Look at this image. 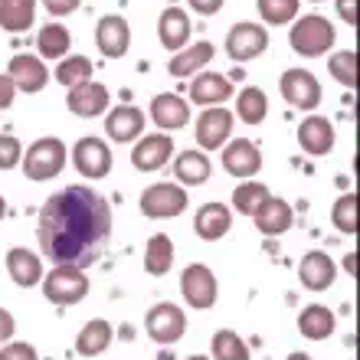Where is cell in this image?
<instances>
[{
    "label": "cell",
    "instance_id": "obj_28",
    "mask_svg": "<svg viewBox=\"0 0 360 360\" xmlns=\"http://www.w3.org/2000/svg\"><path fill=\"white\" fill-rule=\"evenodd\" d=\"M112 338H115V331H112V324L108 321H102V318L89 321L86 328L79 331V338H76L79 357L92 360V357H98V354H105L108 347H112Z\"/></svg>",
    "mask_w": 360,
    "mask_h": 360
},
{
    "label": "cell",
    "instance_id": "obj_26",
    "mask_svg": "<svg viewBox=\"0 0 360 360\" xmlns=\"http://www.w3.org/2000/svg\"><path fill=\"white\" fill-rule=\"evenodd\" d=\"M213 174V164L203 151H184L177 154V161H174V177L180 180V187H203Z\"/></svg>",
    "mask_w": 360,
    "mask_h": 360
},
{
    "label": "cell",
    "instance_id": "obj_29",
    "mask_svg": "<svg viewBox=\"0 0 360 360\" xmlns=\"http://www.w3.org/2000/svg\"><path fill=\"white\" fill-rule=\"evenodd\" d=\"M37 49H39V59H66L69 49H72V33H69L63 23H46L39 27L37 33Z\"/></svg>",
    "mask_w": 360,
    "mask_h": 360
},
{
    "label": "cell",
    "instance_id": "obj_20",
    "mask_svg": "<svg viewBox=\"0 0 360 360\" xmlns=\"http://www.w3.org/2000/svg\"><path fill=\"white\" fill-rule=\"evenodd\" d=\"M151 122L158 124V128H164V134L180 131V128H187V124H190V105L184 102L180 95H171V92L154 95Z\"/></svg>",
    "mask_w": 360,
    "mask_h": 360
},
{
    "label": "cell",
    "instance_id": "obj_30",
    "mask_svg": "<svg viewBox=\"0 0 360 360\" xmlns=\"http://www.w3.org/2000/svg\"><path fill=\"white\" fill-rule=\"evenodd\" d=\"M334 311L324 308V304H308L302 314H298V331L308 338V341H324L334 334Z\"/></svg>",
    "mask_w": 360,
    "mask_h": 360
},
{
    "label": "cell",
    "instance_id": "obj_18",
    "mask_svg": "<svg viewBox=\"0 0 360 360\" xmlns=\"http://www.w3.org/2000/svg\"><path fill=\"white\" fill-rule=\"evenodd\" d=\"M298 278L308 292H328L338 278V266H334V259L321 249H311L308 256L302 259V266H298Z\"/></svg>",
    "mask_w": 360,
    "mask_h": 360
},
{
    "label": "cell",
    "instance_id": "obj_14",
    "mask_svg": "<svg viewBox=\"0 0 360 360\" xmlns=\"http://www.w3.org/2000/svg\"><path fill=\"white\" fill-rule=\"evenodd\" d=\"M95 46L102 49V56L108 59H122L131 46V27L128 20L118 17V13H105L95 27Z\"/></svg>",
    "mask_w": 360,
    "mask_h": 360
},
{
    "label": "cell",
    "instance_id": "obj_4",
    "mask_svg": "<svg viewBox=\"0 0 360 360\" xmlns=\"http://www.w3.org/2000/svg\"><path fill=\"white\" fill-rule=\"evenodd\" d=\"M43 295L59 308L82 302L89 295V275L79 266H56L49 275H43Z\"/></svg>",
    "mask_w": 360,
    "mask_h": 360
},
{
    "label": "cell",
    "instance_id": "obj_3",
    "mask_svg": "<svg viewBox=\"0 0 360 360\" xmlns=\"http://www.w3.org/2000/svg\"><path fill=\"white\" fill-rule=\"evenodd\" d=\"M69 161V151L66 144L59 141V138H39V141H33L23 151V158H20V164H23V174H27V180H53L63 174V167H66Z\"/></svg>",
    "mask_w": 360,
    "mask_h": 360
},
{
    "label": "cell",
    "instance_id": "obj_8",
    "mask_svg": "<svg viewBox=\"0 0 360 360\" xmlns=\"http://www.w3.org/2000/svg\"><path fill=\"white\" fill-rule=\"evenodd\" d=\"M269 49V30L262 23H236V27L226 33V56L233 63H249V59H259Z\"/></svg>",
    "mask_w": 360,
    "mask_h": 360
},
{
    "label": "cell",
    "instance_id": "obj_33",
    "mask_svg": "<svg viewBox=\"0 0 360 360\" xmlns=\"http://www.w3.org/2000/svg\"><path fill=\"white\" fill-rule=\"evenodd\" d=\"M236 115L246 124H262V122H266V115H269L266 92H262V89H256V86H246L243 92H239V98H236Z\"/></svg>",
    "mask_w": 360,
    "mask_h": 360
},
{
    "label": "cell",
    "instance_id": "obj_12",
    "mask_svg": "<svg viewBox=\"0 0 360 360\" xmlns=\"http://www.w3.org/2000/svg\"><path fill=\"white\" fill-rule=\"evenodd\" d=\"M171 158H174V138L171 134H164V131L138 138V144H134V151H131L134 171H141V174L161 171Z\"/></svg>",
    "mask_w": 360,
    "mask_h": 360
},
{
    "label": "cell",
    "instance_id": "obj_41",
    "mask_svg": "<svg viewBox=\"0 0 360 360\" xmlns=\"http://www.w3.org/2000/svg\"><path fill=\"white\" fill-rule=\"evenodd\" d=\"M0 360H39L37 347L27 341H7L0 347Z\"/></svg>",
    "mask_w": 360,
    "mask_h": 360
},
{
    "label": "cell",
    "instance_id": "obj_27",
    "mask_svg": "<svg viewBox=\"0 0 360 360\" xmlns=\"http://www.w3.org/2000/svg\"><path fill=\"white\" fill-rule=\"evenodd\" d=\"M158 39L164 49H184L190 39V17L180 7H167L158 20Z\"/></svg>",
    "mask_w": 360,
    "mask_h": 360
},
{
    "label": "cell",
    "instance_id": "obj_17",
    "mask_svg": "<svg viewBox=\"0 0 360 360\" xmlns=\"http://www.w3.org/2000/svg\"><path fill=\"white\" fill-rule=\"evenodd\" d=\"M144 131V112L134 105H118L112 112H105V134L115 144H131Z\"/></svg>",
    "mask_w": 360,
    "mask_h": 360
},
{
    "label": "cell",
    "instance_id": "obj_22",
    "mask_svg": "<svg viewBox=\"0 0 360 360\" xmlns=\"http://www.w3.org/2000/svg\"><path fill=\"white\" fill-rule=\"evenodd\" d=\"M213 56H217L213 43L200 39V43H193V46H184V49H177V53H174L171 63H167V72H171L174 79L197 76L200 69H207L210 63H213Z\"/></svg>",
    "mask_w": 360,
    "mask_h": 360
},
{
    "label": "cell",
    "instance_id": "obj_37",
    "mask_svg": "<svg viewBox=\"0 0 360 360\" xmlns=\"http://www.w3.org/2000/svg\"><path fill=\"white\" fill-rule=\"evenodd\" d=\"M92 79V63H89L86 56H66V59H59V66H56V82L59 86H79V82H89Z\"/></svg>",
    "mask_w": 360,
    "mask_h": 360
},
{
    "label": "cell",
    "instance_id": "obj_13",
    "mask_svg": "<svg viewBox=\"0 0 360 360\" xmlns=\"http://www.w3.org/2000/svg\"><path fill=\"white\" fill-rule=\"evenodd\" d=\"M223 171H226L229 177L252 180L262 171V154H259V148L252 141H246V138L226 141L223 144Z\"/></svg>",
    "mask_w": 360,
    "mask_h": 360
},
{
    "label": "cell",
    "instance_id": "obj_49",
    "mask_svg": "<svg viewBox=\"0 0 360 360\" xmlns=\"http://www.w3.org/2000/svg\"><path fill=\"white\" fill-rule=\"evenodd\" d=\"M4 217H7V200L0 197V219H4Z\"/></svg>",
    "mask_w": 360,
    "mask_h": 360
},
{
    "label": "cell",
    "instance_id": "obj_43",
    "mask_svg": "<svg viewBox=\"0 0 360 360\" xmlns=\"http://www.w3.org/2000/svg\"><path fill=\"white\" fill-rule=\"evenodd\" d=\"M13 98H17V89H13L10 76L4 72V76H0V112H4V108H10V105H13Z\"/></svg>",
    "mask_w": 360,
    "mask_h": 360
},
{
    "label": "cell",
    "instance_id": "obj_50",
    "mask_svg": "<svg viewBox=\"0 0 360 360\" xmlns=\"http://www.w3.org/2000/svg\"><path fill=\"white\" fill-rule=\"evenodd\" d=\"M187 360H213V357H203V354H193V357H187Z\"/></svg>",
    "mask_w": 360,
    "mask_h": 360
},
{
    "label": "cell",
    "instance_id": "obj_38",
    "mask_svg": "<svg viewBox=\"0 0 360 360\" xmlns=\"http://www.w3.org/2000/svg\"><path fill=\"white\" fill-rule=\"evenodd\" d=\"M331 223L347 236H357V193H344L331 207Z\"/></svg>",
    "mask_w": 360,
    "mask_h": 360
},
{
    "label": "cell",
    "instance_id": "obj_1",
    "mask_svg": "<svg viewBox=\"0 0 360 360\" xmlns=\"http://www.w3.org/2000/svg\"><path fill=\"white\" fill-rule=\"evenodd\" d=\"M112 236V207L92 187L72 184L43 203L37 219L39 252L56 266L86 269Z\"/></svg>",
    "mask_w": 360,
    "mask_h": 360
},
{
    "label": "cell",
    "instance_id": "obj_32",
    "mask_svg": "<svg viewBox=\"0 0 360 360\" xmlns=\"http://www.w3.org/2000/svg\"><path fill=\"white\" fill-rule=\"evenodd\" d=\"M174 266V243L171 236H164V233H158V236L148 239V246H144V272L148 275H167Z\"/></svg>",
    "mask_w": 360,
    "mask_h": 360
},
{
    "label": "cell",
    "instance_id": "obj_46",
    "mask_svg": "<svg viewBox=\"0 0 360 360\" xmlns=\"http://www.w3.org/2000/svg\"><path fill=\"white\" fill-rule=\"evenodd\" d=\"M338 13H341L344 23L357 27V0H338Z\"/></svg>",
    "mask_w": 360,
    "mask_h": 360
},
{
    "label": "cell",
    "instance_id": "obj_21",
    "mask_svg": "<svg viewBox=\"0 0 360 360\" xmlns=\"http://www.w3.org/2000/svg\"><path fill=\"white\" fill-rule=\"evenodd\" d=\"M252 223H256V229L262 236H282V233H288L295 223L292 203L282 197H269L266 203L252 213Z\"/></svg>",
    "mask_w": 360,
    "mask_h": 360
},
{
    "label": "cell",
    "instance_id": "obj_45",
    "mask_svg": "<svg viewBox=\"0 0 360 360\" xmlns=\"http://www.w3.org/2000/svg\"><path fill=\"white\" fill-rule=\"evenodd\" d=\"M13 331H17V321H13V314L0 308V344H7L10 338H13Z\"/></svg>",
    "mask_w": 360,
    "mask_h": 360
},
{
    "label": "cell",
    "instance_id": "obj_11",
    "mask_svg": "<svg viewBox=\"0 0 360 360\" xmlns=\"http://www.w3.org/2000/svg\"><path fill=\"white\" fill-rule=\"evenodd\" d=\"M72 164L86 180H102L112 171V148L102 138H79L72 148Z\"/></svg>",
    "mask_w": 360,
    "mask_h": 360
},
{
    "label": "cell",
    "instance_id": "obj_39",
    "mask_svg": "<svg viewBox=\"0 0 360 360\" xmlns=\"http://www.w3.org/2000/svg\"><path fill=\"white\" fill-rule=\"evenodd\" d=\"M259 17L272 27H285L298 17V0H259Z\"/></svg>",
    "mask_w": 360,
    "mask_h": 360
},
{
    "label": "cell",
    "instance_id": "obj_2",
    "mask_svg": "<svg viewBox=\"0 0 360 360\" xmlns=\"http://www.w3.org/2000/svg\"><path fill=\"white\" fill-rule=\"evenodd\" d=\"M338 39V30L328 17L321 13H308V17H298V23H292V33H288V43L298 56H308V59H318L324 56L328 49L334 46Z\"/></svg>",
    "mask_w": 360,
    "mask_h": 360
},
{
    "label": "cell",
    "instance_id": "obj_36",
    "mask_svg": "<svg viewBox=\"0 0 360 360\" xmlns=\"http://www.w3.org/2000/svg\"><path fill=\"white\" fill-rule=\"evenodd\" d=\"M328 72H331L344 89H357V53L354 49H341V53H331L328 59Z\"/></svg>",
    "mask_w": 360,
    "mask_h": 360
},
{
    "label": "cell",
    "instance_id": "obj_31",
    "mask_svg": "<svg viewBox=\"0 0 360 360\" xmlns=\"http://www.w3.org/2000/svg\"><path fill=\"white\" fill-rule=\"evenodd\" d=\"M37 20V0H0V27L7 33H27Z\"/></svg>",
    "mask_w": 360,
    "mask_h": 360
},
{
    "label": "cell",
    "instance_id": "obj_16",
    "mask_svg": "<svg viewBox=\"0 0 360 360\" xmlns=\"http://www.w3.org/2000/svg\"><path fill=\"white\" fill-rule=\"evenodd\" d=\"M7 76H10V82H13V89H17V92L37 95V92H43V89H46L49 69L43 66V59L30 56V53H20V56L10 59Z\"/></svg>",
    "mask_w": 360,
    "mask_h": 360
},
{
    "label": "cell",
    "instance_id": "obj_9",
    "mask_svg": "<svg viewBox=\"0 0 360 360\" xmlns=\"http://www.w3.org/2000/svg\"><path fill=\"white\" fill-rule=\"evenodd\" d=\"M278 89H282V98L292 108H302V112H314L321 105V82L308 72V69H288L278 79Z\"/></svg>",
    "mask_w": 360,
    "mask_h": 360
},
{
    "label": "cell",
    "instance_id": "obj_44",
    "mask_svg": "<svg viewBox=\"0 0 360 360\" xmlns=\"http://www.w3.org/2000/svg\"><path fill=\"white\" fill-rule=\"evenodd\" d=\"M223 4H226V0H190V7L197 10L200 17H213L217 10H223Z\"/></svg>",
    "mask_w": 360,
    "mask_h": 360
},
{
    "label": "cell",
    "instance_id": "obj_25",
    "mask_svg": "<svg viewBox=\"0 0 360 360\" xmlns=\"http://www.w3.org/2000/svg\"><path fill=\"white\" fill-rule=\"evenodd\" d=\"M7 272L20 288H33L37 282H43V259L33 249L17 246L7 252Z\"/></svg>",
    "mask_w": 360,
    "mask_h": 360
},
{
    "label": "cell",
    "instance_id": "obj_47",
    "mask_svg": "<svg viewBox=\"0 0 360 360\" xmlns=\"http://www.w3.org/2000/svg\"><path fill=\"white\" fill-rule=\"evenodd\" d=\"M344 269H347V272H357V256H354V252H351V256H347V259H344Z\"/></svg>",
    "mask_w": 360,
    "mask_h": 360
},
{
    "label": "cell",
    "instance_id": "obj_7",
    "mask_svg": "<svg viewBox=\"0 0 360 360\" xmlns=\"http://www.w3.org/2000/svg\"><path fill=\"white\" fill-rule=\"evenodd\" d=\"M233 122H236V115L229 112L226 105L203 108V115L193 124V138H197L200 151H219L229 141V134H233Z\"/></svg>",
    "mask_w": 360,
    "mask_h": 360
},
{
    "label": "cell",
    "instance_id": "obj_34",
    "mask_svg": "<svg viewBox=\"0 0 360 360\" xmlns=\"http://www.w3.org/2000/svg\"><path fill=\"white\" fill-rule=\"evenodd\" d=\"M269 197H272V193H269L266 184H259V180H243V184L233 190V207H236L239 213L252 217V213H256Z\"/></svg>",
    "mask_w": 360,
    "mask_h": 360
},
{
    "label": "cell",
    "instance_id": "obj_5",
    "mask_svg": "<svg viewBox=\"0 0 360 360\" xmlns=\"http://www.w3.org/2000/svg\"><path fill=\"white\" fill-rule=\"evenodd\" d=\"M180 292H184V302L193 308V311H210L219 298V285L213 269L203 266V262H190L184 272H180Z\"/></svg>",
    "mask_w": 360,
    "mask_h": 360
},
{
    "label": "cell",
    "instance_id": "obj_6",
    "mask_svg": "<svg viewBox=\"0 0 360 360\" xmlns=\"http://www.w3.org/2000/svg\"><path fill=\"white\" fill-rule=\"evenodd\" d=\"M138 207H141V213L148 219H171V217H180L190 207V197L180 184H151L141 193Z\"/></svg>",
    "mask_w": 360,
    "mask_h": 360
},
{
    "label": "cell",
    "instance_id": "obj_35",
    "mask_svg": "<svg viewBox=\"0 0 360 360\" xmlns=\"http://www.w3.org/2000/svg\"><path fill=\"white\" fill-rule=\"evenodd\" d=\"M213 360H249L246 341L236 331H229V328L217 331L213 334Z\"/></svg>",
    "mask_w": 360,
    "mask_h": 360
},
{
    "label": "cell",
    "instance_id": "obj_19",
    "mask_svg": "<svg viewBox=\"0 0 360 360\" xmlns=\"http://www.w3.org/2000/svg\"><path fill=\"white\" fill-rule=\"evenodd\" d=\"M298 144H302L304 154L311 158H324L331 154L334 148V124L324 118V115H308L302 124H298Z\"/></svg>",
    "mask_w": 360,
    "mask_h": 360
},
{
    "label": "cell",
    "instance_id": "obj_40",
    "mask_svg": "<svg viewBox=\"0 0 360 360\" xmlns=\"http://www.w3.org/2000/svg\"><path fill=\"white\" fill-rule=\"evenodd\" d=\"M23 158V144L17 134H0V171H13Z\"/></svg>",
    "mask_w": 360,
    "mask_h": 360
},
{
    "label": "cell",
    "instance_id": "obj_15",
    "mask_svg": "<svg viewBox=\"0 0 360 360\" xmlns=\"http://www.w3.org/2000/svg\"><path fill=\"white\" fill-rule=\"evenodd\" d=\"M108 102H112L108 89H105L102 82H95V79L72 86L69 89V95H66L69 112L79 115V118H98V115L108 112Z\"/></svg>",
    "mask_w": 360,
    "mask_h": 360
},
{
    "label": "cell",
    "instance_id": "obj_10",
    "mask_svg": "<svg viewBox=\"0 0 360 360\" xmlns=\"http://www.w3.org/2000/svg\"><path fill=\"white\" fill-rule=\"evenodd\" d=\"M144 331H148L151 341L171 347V344H177L180 338H184V331H187V314L180 311L177 304L161 302L148 311V318H144Z\"/></svg>",
    "mask_w": 360,
    "mask_h": 360
},
{
    "label": "cell",
    "instance_id": "obj_24",
    "mask_svg": "<svg viewBox=\"0 0 360 360\" xmlns=\"http://www.w3.org/2000/svg\"><path fill=\"white\" fill-rule=\"evenodd\" d=\"M190 98H193V105H203V108L223 105L233 98V82L219 72H203L190 82Z\"/></svg>",
    "mask_w": 360,
    "mask_h": 360
},
{
    "label": "cell",
    "instance_id": "obj_51",
    "mask_svg": "<svg viewBox=\"0 0 360 360\" xmlns=\"http://www.w3.org/2000/svg\"><path fill=\"white\" fill-rule=\"evenodd\" d=\"M314 4H321V0H314Z\"/></svg>",
    "mask_w": 360,
    "mask_h": 360
},
{
    "label": "cell",
    "instance_id": "obj_23",
    "mask_svg": "<svg viewBox=\"0 0 360 360\" xmlns=\"http://www.w3.org/2000/svg\"><path fill=\"white\" fill-rule=\"evenodd\" d=\"M193 229H197L200 239L207 243H217L233 229V210L223 207V203H203L193 217Z\"/></svg>",
    "mask_w": 360,
    "mask_h": 360
},
{
    "label": "cell",
    "instance_id": "obj_48",
    "mask_svg": "<svg viewBox=\"0 0 360 360\" xmlns=\"http://www.w3.org/2000/svg\"><path fill=\"white\" fill-rule=\"evenodd\" d=\"M288 360H311V357H308V354H298V351H295V354H288Z\"/></svg>",
    "mask_w": 360,
    "mask_h": 360
},
{
    "label": "cell",
    "instance_id": "obj_42",
    "mask_svg": "<svg viewBox=\"0 0 360 360\" xmlns=\"http://www.w3.org/2000/svg\"><path fill=\"white\" fill-rule=\"evenodd\" d=\"M43 7L53 13V17H69L82 7V0H43Z\"/></svg>",
    "mask_w": 360,
    "mask_h": 360
}]
</instances>
